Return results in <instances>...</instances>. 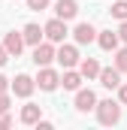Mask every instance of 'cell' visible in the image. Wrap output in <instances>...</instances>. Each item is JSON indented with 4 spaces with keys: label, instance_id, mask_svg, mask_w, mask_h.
<instances>
[{
    "label": "cell",
    "instance_id": "cell-1",
    "mask_svg": "<svg viewBox=\"0 0 127 130\" xmlns=\"http://www.w3.org/2000/svg\"><path fill=\"white\" fill-rule=\"evenodd\" d=\"M94 109H97V121L106 124V127L121 121V103H118V100H97Z\"/></svg>",
    "mask_w": 127,
    "mask_h": 130
},
{
    "label": "cell",
    "instance_id": "cell-2",
    "mask_svg": "<svg viewBox=\"0 0 127 130\" xmlns=\"http://www.w3.org/2000/svg\"><path fill=\"white\" fill-rule=\"evenodd\" d=\"M67 33L70 30H67V21H64V18H52V21L42 27V36H45L49 42H64Z\"/></svg>",
    "mask_w": 127,
    "mask_h": 130
},
{
    "label": "cell",
    "instance_id": "cell-3",
    "mask_svg": "<svg viewBox=\"0 0 127 130\" xmlns=\"http://www.w3.org/2000/svg\"><path fill=\"white\" fill-rule=\"evenodd\" d=\"M55 61V45L52 42H36L33 45V64L36 67H49Z\"/></svg>",
    "mask_w": 127,
    "mask_h": 130
},
{
    "label": "cell",
    "instance_id": "cell-4",
    "mask_svg": "<svg viewBox=\"0 0 127 130\" xmlns=\"http://www.w3.org/2000/svg\"><path fill=\"white\" fill-rule=\"evenodd\" d=\"M9 88L15 91V97H30V94H33V88H36V82H33L27 73H21V76H15V79L9 82Z\"/></svg>",
    "mask_w": 127,
    "mask_h": 130
},
{
    "label": "cell",
    "instance_id": "cell-5",
    "mask_svg": "<svg viewBox=\"0 0 127 130\" xmlns=\"http://www.w3.org/2000/svg\"><path fill=\"white\" fill-rule=\"evenodd\" d=\"M55 61H58L64 70L76 67V64H79V48H76V45H61V48L55 52Z\"/></svg>",
    "mask_w": 127,
    "mask_h": 130
},
{
    "label": "cell",
    "instance_id": "cell-6",
    "mask_svg": "<svg viewBox=\"0 0 127 130\" xmlns=\"http://www.w3.org/2000/svg\"><path fill=\"white\" fill-rule=\"evenodd\" d=\"M33 82H36V85H39L42 91H55V88L61 85V76H58V73H55L52 67H42V70H39V76H36Z\"/></svg>",
    "mask_w": 127,
    "mask_h": 130
},
{
    "label": "cell",
    "instance_id": "cell-7",
    "mask_svg": "<svg viewBox=\"0 0 127 130\" xmlns=\"http://www.w3.org/2000/svg\"><path fill=\"white\" fill-rule=\"evenodd\" d=\"M97 79H100V85H103V88H109V91H115V88L121 85V73H118L115 67H106V70L100 67V73H97Z\"/></svg>",
    "mask_w": 127,
    "mask_h": 130
},
{
    "label": "cell",
    "instance_id": "cell-8",
    "mask_svg": "<svg viewBox=\"0 0 127 130\" xmlns=\"http://www.w3.org/2000/svg\"><path fill=\"white\" fill-rule=\"evenodd\" d=\"M97 106V94L91 88H79V94H76V109L79 112H91Z\"/></svg>",
    "mask_w": 127,
    "mask_h": 130
},
{
    "label": "cell",
    "instance_id": "cell-9",
    "mask_svg": "<svg viewBox=\"0 0 127 130\" xmlns=\"http://www.w3.org/2000/svg\"><path fill=\"white\" fill-rule=\"evenodd\" d=\"M73 36H76V42H79V45H88V42H94V39H97V30H94V24L82 21V24H76Z\"/></svg>",
    "mask_w": 127,
    "mask_h": 130
},
{
    "label": "cell",
    "instance_id": "cell-10",
    "mask_svg": "<svg viewBox=\"0 0 127 130\" xmlns=\"http://www.w3.org/2000/svg\"><path fill=\"white\" fill-rule=\"evenodd\" d=\"M3 48L9 52V58H18V55H21V48H24V39H21V33L9 30V33H6V39H3Z\"/></svg>",
    "mask_w": 127,
    "mask_h": 130
},
{
    "label": "cell",
    "instance_id": "cell-11",
    "mask_svg": "<svg viewBox=\"0 0 127 130\" xmlns=\"http://www.w3.org/2000/svg\"><path fill=\"white\" fill-rule=\"evenodd\" d=\"M55 12H58V18L70 21V18L79 15V3H76V0H58V3H55Z\"/></svg>",
    "mask_w": 127,
    "mask_h": 130
},
{
    "label": "cell",
    "instance_id": "cell-12",
    "mask_svg": "<svg viewBox=\"0 0 127 130\" xmlns=\"http://www.w3.org/2000/svg\"><path fill=\"white\" fill-rule=\"evenodd\" d=\"M39 118H42V106H36V103L21 106V124H36Z\"/></svg>",
    "mask_w": 127,
    "mask_h": 130
},
{
    "label": "cell",
    "instance_id": "cell-13",
    "mask_svg": "<svg viewBox=\"0 0 127 130\" xmlns=\"http://www.w3.org/2000/svg\"><path fill=\"white\" fill-rule=\"evenodd\" d=\"M97 42H100V48H103V52H115V48H118V33L100 30V33H97Z\"/></svg>",
    "mask_w": 127,
    "mask_h": 130
},
{
    "label": "cell",
    "instance_id": "cell-14",
    "mask_svg": "<svg viewBox=\"0 0 127 130\" xmlns=\"http://www.w3.org/2000/svg\"><path fill=\"white\" fill-rule=\"evenodd\" d=\"M21 39H24L27 45H36V42H42V27H39V24H24V30H21Z\"/></svg>",
    "mask_w": 127,
    "mask_h": 130
},
{
    "label": "cell",
    "instance_id": "cell-15",
    "mask_svg": "<svg viewBox=\"0 0 127 130\" xmlns=\"http://www.w3.org/2000/svg\"><path fill=\"white\" fill-rule=\"evenodd\" d=\"M61 85L67 88V91H79V85H82V73H76V70L70 67V70L61 76Z\"/></svg>",
    "mask_w": 127,
    "mask_h": 130
},
{
    "label": "cell",
    "instance_id": "cell-16",
    "mask_svg": "<svg viewBox=\"0 0 127 130\" xmlns=\"http://www.w3.org/2000/svg\"><path fill=\"white\" fill-rule=\"evenodd\" d=\"M79 73H82V79H97V73H100V64H97L94 58H85V61L79 64Z\"/></svg>",
    "mask_w": 127,
    "mask_h": 130
},
{
    "label": "cell",
    "instance_id": "cell-17",
    "mask_svg": "<svg viewBox=\"0 0 127 130\" xmlns=\"http://www.w3.org/2000/svg\"><path fill=\"white\" fill-rule=\"evenodd\" d=\"M115 70L127 73V48H115Z\"/></svg>",
    "mask_w": 127,
    "mask_h": 130
},
{
    "label": "cell",
    "instance_id": "cell-18",
    "mask_svg": "<svg viewBox=\"0 0 127 130\" xmlns=\"http://www.w3.org/2000/svg\"><path fill=\"white\" fill-rule=\"evenodd\" d=\"M112 15H115L118 21H124V18H127V0H118V3H112Z\"/></svg>",
    "mask_w": 127,
    "mask_h": 130
},
{
    "label": "cell",
    "instance_id": "cell-19",
    "mask_svg": "<svg viewBox=\"0 0 127 130\" xmlns=\"http://www.w3.org/2000/svg\"><path fill=\"white\" fill-rule=\"evenodd\" d=\"M49 3H52V0H27V9H33V12H42Z\"/></svg>",
    "mask_w": 127,
    "mask_h": 130
},
{
    "label": "cell",
    "instance_id": "cell-20",
    "mask_svg": "<svg viewBox=\"0 0 127 130\" xmlns=\"http://www.w3.org/2000/svg\"><path fill=\"white\" fill-rule=\"evenodd\" d=\"M115 91H118V103H121V106H127V82H121Z\"/></svg>",
    "mask_w": 127,
    "mask_h": 130
},
{
    "label": "cell",
    "instance_id": "cell-21",
    "mask_svg": "<svg viewBox=\"0 0 127 130\" xmlns=\"http://www.w3.org/2000/svg\"><path fill=\"white\" fill-rule=\"evenodd\" d=\"M12 127V118H9V112H0V130Z\"/></svg>",
    "mask_w": 127,
    "mask_h": 130
},
{
    "label": "cell",
    "instance_id": "cell-22",
    "mask_svg": "<svg viewBox=\"0 0 127 130\" xmlns=\"http://www.w3.org/2000/svg\"><path fill=\"white\" fill-rule=\"evenodd\" d=\"M9 103H12V100H9L6 91H3V94H0V112H9Z\"/></svg>",
    "mask_w": 127,
    "mask_h": 130
},
{
    "label": "cell",
    "instance_id": "cell-23",
    "mask_svg": "<svg viewBox=\"0 0 127 130\" xmlns=\"http://www.w3.org/2000/svg\"><path fill=\"white\" fill-rule=\"evenodd\" d=\"M118 39H124V42H127V18L121 21V27H118Z\"/></svg>",
    "mask_w": 127,
    "mask_h": 130
},
{
    "label": "cell",
    "instance_id": "cell-24",
    "mask_svg": "<svg viewBox=\"0 0 127 130\" xmlns=\"http://www.w3.org/2000/svg\"><path fill=\"white\" fill-rule=\"evenodd\" d=\"M3 91H9V79H6V76L0 73V94H3Z\"/></svg>",
    "mask_w": 127,
    "mask_h": 130
},
{
    "label": "cell",
    "instance_id": "cell-25",
    "mask_svg": "<svg viewBox=\"0 0 127 130\" xmlns=\"http://www.w3.org/2000/svg\"><path fill=\"white\" fill-rule=\"evenodd\" d=\"M6 61H9V52H6V48H3V42H0V67L6 64Z\"/></svg>",
    "mask_w": 127,
    "mask_h": 130
}]
</instances>
